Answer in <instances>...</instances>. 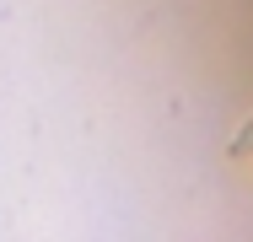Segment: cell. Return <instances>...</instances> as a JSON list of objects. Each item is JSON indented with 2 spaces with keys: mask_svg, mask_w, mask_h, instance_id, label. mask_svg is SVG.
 <instances>
[{
  "mask_svg": "<svg viewBox=\"0 0 253 242\" xmlns=\"http://www.w3.org/2000/svg\"><path fill=\"white\" fill-rule=\"evenodd\" d=\"M248 151H253V119L237 129V140H232V151H226V156H232V161H248Z\"/></svg>",
  "mask_w": 253,
  "mask_h": 242,
  "instance_id": "obj_1",
  "label": "cell"
}]
</instances>
